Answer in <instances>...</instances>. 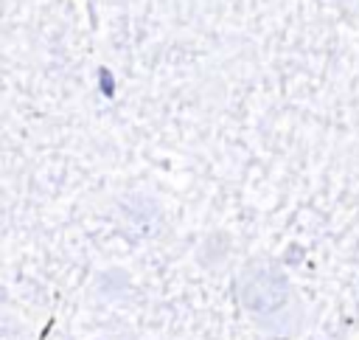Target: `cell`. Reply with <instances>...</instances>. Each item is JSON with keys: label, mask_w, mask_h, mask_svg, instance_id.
<instances>
[{"label": "cell", "mask_w": 359, "mask_h": 340, "mask_svg": "<svg viewBox=\"0 0 359 340\" xmlns=\"http://www.w3.org/2000/svg\"><path fill=\"white\" fill-rule=\"evenodd\" d=\"M238 298L247 312H252L255 318H266L280 312L292 301V287L275 264L255 261L238 275Z\"/></svg>", "instance_id": "6da1fadb"}, {"label": "cell", "mask_w": 359, "mask_h": 340, "mask_svg": "<svg viewBox=\"0 0 359 340\" xmlns=\"http://www.w3.org/2000/svg\"><path fill=\"white\" fill-rule=\"evenodd\" d=\"M286 261H300V247L289 250V253H286Z\"/></svg>", "instance_id": "7a4b0ae2"}]
</instances>
